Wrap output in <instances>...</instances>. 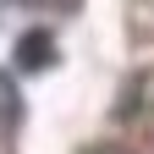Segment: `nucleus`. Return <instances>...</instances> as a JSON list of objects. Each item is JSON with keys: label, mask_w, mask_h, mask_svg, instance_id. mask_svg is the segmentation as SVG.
Returning <instances> with one entry per match:
<instances>
[{"label": "nucleus", "mask_w": 154, "mask_h": 154, "mask_svg": "<svg viewBox=\"0 0 154 154\" xmlns=\"http://www.w3.org/2000/svg\"><path fill=\"white\" fill-rule=\"evenodd\" d=\"M50 61H55V38L44 28H33V33L17 38V66H22V72H44Z\"/></svg>", "instance_id": "f257e3e1"}, {"label": "nucleus", "mask_w": 154, "mask_h": 154, "mask_svg": "<svg viewBox=\"0 0 154 154\" xmlns=\"http://www.w3.org/2000/svg\"><path fill=\"white\" fill-rule=\"evenodd\" d=\"M17 121H22V94H17V83L0 72V132H11Z\"/></svg>", "instance_id": "f03ea898"}]
</instances>
